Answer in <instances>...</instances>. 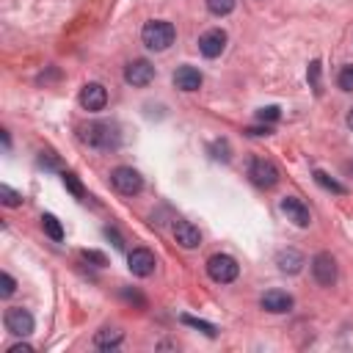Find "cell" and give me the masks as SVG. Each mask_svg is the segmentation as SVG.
Masks as SVG:
<instances>
[{
    "label": "cell",
    "mask_w": 353,
    "mask_h": 353,
    "mask_svg": "<svg viewBox=\"0 0 353 353\" xmlns=\"http://www.w3.org/2000/svg\"><path fill=\"white\" fill-rule=\"evenodd\" d=\"M210 149H212V157L215 160H229V143L226 141H215Z\"/></svg>",
    "instance_id": "83f0119b"
},
{
    "label": "cell",
    "mask_w": 353,
    "mask_h": 353,
    "mask_svg": "<svg viewBox=\"0 0 353 353\" xmlns=\"http://www.w3.org/2000/svg\"><path fill=\"white\" fill-rule=\"evenodd\" d=\"M248 176H251L254 185H259V188H273V185L279 182V168H276L270 160L256 157V160H251V165H248Z\"/></svg>",
    "instance_id": "8992f818"
},
{
    "label": "cell",
    "mask_w": 353,
    "mask_h": 353,
    "mask_svg": "<svg viewBox=\"0 0 353 353\" xmlns=\"http://www.w3.org/2000/svg\"><path fill=\"white\" fill-rule=\"evenodd\" d=\"M347 127H350V130H353V108H350V110H347Z\"/></svg>",
    "instance_id": "d6a6232c"
},
{
    "label": "cell",
    "mask_w": 353,
    "mask_h": 353,
    "mask_svg": "<svg viewBox=\"0 0 353 353\" xmlns=\"http://www.w3.org/2000/svg\"><path fill=\"white\" fill-rule=\"evenodd\" d=\"M127 268L132 270V276H152L154 273V254L149 248H135L130 256H127Z\"/></svg>",
    "instance_id": "7c38bea8"
},
{
    "label": "cell",
    "mask_w": 353,
    "mask_h": 353,
    "mask_svg": "<svg viewBox=\"0 0 353 353\" xmlns=\"http://www.w3.org/2000/svg\"><path fill=\"white\" fill-rule=\"evenodd\" d=\"M312 276H314L317 284L331 287V284L336 281V259H334L331 254L320 251V254L312 259Z\"/></svg>",
    "instance_id": "52a82bcc"
},
{
    "label": "cell",
    "mask_w": 353,
    "mask_h": 353,
    "mask_svg": "<svg viewBox=\"0 0 353 353\" xmlns=\"http://www.w3.org/2000/svg\"><path fill=\"white\" fill-rule=\"evenodd\" d=\"M63 185H66V188H69V190H72L77 199H83V196H85V188L80 185V179H77L72 171H63Z\"/></svg>",
    "instance_id": "cb8c5ba5"
},
{
    "label": "cell",
    "mask_w": 353,
    "mask_h": 353,
    "mask_svg": "<svg viewBox=\"0 0 353 353\" xmlns=\"http://www.w3.org/2000/svg\"><path fill=\"white\" fill-rule=\"evenodd\" d=\"M41 229H44L55 243H61V240H63V226H61V221H58L55 215H50V212H47V215H41Z\"/></svg>",
    "instance_id": "ac0fdd59"
},
{
    "label": "cell",
    "mask_w": 353,
    "mask_h": 353,
    "mask_svg": "<svg viewBox=\"0 0 353 353\" xmlns=\"http://www.w3.org/2000/svg\"><path fill=\"white\" fill-rule=\"evenodd\" d=\"M314 182L317 185H323L325 190H331V193H345V185H339L336 179H331L325 171H314Z\"/></svg>",
    "instance_id": "ffe728a7"
},
{
    "label": "cell",
    "mask_w": 353,
    "mask_h": 353,
    "mask_svg": "<svg viewBox=\"0 0 353 353\" xmlns=\"http://www.w3.org/2000/svg\"><path fill=\"white\" fill-rule=\"evenodd\" d=\"M3 323H6V331L14 334V336H30V334H33V317H30V312L22 309V306L6 309Z\"/></svg>",
    "instance_id": "5b68a950"
},
{
    "label": "cell",
    "mask_w": 353,
    "mask_h": 353,
    "mask_svg": "<svg viewBox=\"0 0 353 353\" xmlns=\"http://www.w3.org/2000/svg\"><path fill=\"white\" fill-rule=\"evenodd\" d=\"M259 306L270 314H284L292 309V295L284 292V290H268L262 298H259Z\"/></svg>",
    "instance_id": "4fadbf2b"
},
{
    "label": "cell",
    "mask_w": 353,
    "mask_h": 353,
    "mask_svg": "<svg viewBox=\"0 0 353 353\" xmlns=\"http://www.w3.org/2000/svg\"><path fill=\"white\" fill-rule=\"evenodd\" d=\"M80 138H83L85 146L99 149V152H110V149H116L119 141H121V138H119V127L110 124V121H91V124H85V127L80 130Z\"/></svg>",
    "instance_id": "6da1fadb"
},
{
    "label": "cell",
    "mask_w": 353,
    "mask_h": 353,
    "mask_svg": "<svg viewBox=\"0 0 353 353\" xmlns=\"http://www.w3.org/2000/svg\"><path fill=\"white\" fill-rule=\"evenodd\" d=\"M174 240L182 248H196L201 243V232L190 221H174Z\"/></svg>",
    "instance_id": "5bb4252c"
},
{
    "label": "cell",
    "mask_w": 353,
    "mask_h": 353,
    "mask_svg": "<svg viewBox=\"0 0 353 353\" xmlns=\"http://www.w3.org/2000/svg\"><path fill=\"white\" fill-rule=\"evenodd\" d=\"M270 132H273V130H270L268 124H265V127H251V130H248V135H270Z\"/></svg>",
    "instance_id": "f546056e"
},
{
    "label": "cell",
    "mask_w": 353,
    "mask_h": 353,
    "mask_svg": "<svg viewBox=\"0 0 353 353\" xmlns=\"http://www.w3.org/2000/svg\"><path fill=\"white\" fill-rule=\"evenodd\" d=\"M119 342H121V331H119V328H99L97 336H94V345H97L99 350H110V347H116Z\"/></svg>",
    "instance_id": "e0dca14e"
},
{
    "label": "cell",
    "mask_w": 353,
    "mask_h": 353,
    "mask_svg": "<svg viewBox=\"0 0 353 353\" xmlns=\"http://www.w3.org/2000/svg\"><path fill=\"white\" fill-rule=\"evenodd\" d=\"M0 201H3L6 207H19V204H22V193H17V190L8 188V185H0Z\"/></svg>",
    "instance_id": "44dd1931"
},
{
    "label": "cell",
    "mask_w": 353,
    "mask_h": 353,
    "mask_svg": "<svg viewBox=\"0 0 353 353\" xmlns=\"http://www.w3.org/2000/svg\"><path fill=\"white\" fill-rule=\"evenodd\" d=\"M276 265L281 273H298L303 268V254L295 251V248H287V251H279L276 256Z\"/></svg>",
    "instance_id": "2e32d148"
},
{
    "label": "cell",
    "mask_w": 353,
    "mask_h": 353,
    "mask_svg": "<svg viewBox=\"0 0 353 353\" xmlns=\"http://www.w3.org/2000/svg\"><path fill=\"white\" fill-rule=\"evenodd\" d=\"M105 234H108V237L113 240V245H116V248H121V245H124V243H121V237H119V234H116L113 229H105Z\"/></svg>",
    "instance_id": "4dcf8cb0"
},
{
    "label": "cell",
    "mask_w": 353,
    "mask_h": 353,
    "mask_svg": "<svg viewBox=\"0 0 353 353\" xmlns=\"http://www.w3.org/2000/svg\"><path fill=\"white\" fill-rule=\"evenodd\" d=\"M336 85H339L342 91H353V66H350V63L339 69V74H336Z\"/></svg>",
    "instance_id": "603a6c76"
},
{
    "label": "cell",
    "mask_w": 353,
    "mask_h": 353,
    "mask_svg": "<svg viewBox=\"0 0 353 353\" xmlns=\"http://www.w3.org/2000/svg\"><path fill=\"white\" fill-rule=\"evenodd\" d=\"M279 116H281V110L276 105H268V108H259L256 110V119L259 121H279Z\"/></svg>",
    "instance_id": "d4e9b609"
},
{
    "label": "cell",
    "mask_w": 353,
    "mask_h": 353,
    "mask_svg": "<svg viewBox=\"0 0 353 353\" xmlns=\"http://www.w3.org/2000/svg\"><path fill=\"white\" fill-rule=\"evenodd\" d=\"M80 105H83L85 110H91V113L102 110V108L108 105V91H105V85H102V83H85V85L80 88Z\"/></svg>",
    "instance_id": "30bf717a"
},
{
    "label": "cell",
    "mask_w": 353,
    "mask_h": 353,
    "mask_svg": "<svg viewBox=\"0 0 353 353\" xmlns=\"http://www.w3.org/2000/svg\"><path fill=\"white\" fill-rule=\"evenodd\" d=\"M141 39H143V44H146L149 50L163 52V50H168V47L174 44L176 30H174V25H171V22H165V19H152V22H146V25H143Z\"/></svg>",
    "instance_id": "7a4b0ae2"
},
{
    "label": "cell",
    "mask_w": 353,
    "mask_h": 353,
    "mask_svg": "<svg viewBox=\"0 0 353 353\" xmlns=\"http://www.w3.org/2000/svg\"><path fill=\"white\" fill-rule=\"evenodd\" d=\"M124 80L135 88H143L154 80V66L146 61V58H138V61H130L127 69H124Z\"/></svg>",
    "instance_id": "ba28073f"
},
{
    "label": "cell",
    "mask_w": 353,
    "mask_h": 353,
    "mask_svg": "<svg viewBox=\"0 0 353 353\" xmlns=\"http://www.w3.org/2000/svg\"><path fill=\"white\" fill-rule=\"evenodd\" d=\"M309 83H312V88L320 94V61H312V63H309Z\"/></svg>",
    "instance_id": "4316f807"
},
{
    "label": "cell",
    "mask_w": 353,
    "mask_h": 353,
    "mask_svg": "<svg viewBox=\"0 0 353 353\" xmlns=\"http://www.w3.org/2000/svg\"><path fill=\"white\" fill-rule=\"evenodd\" d=\"M223 47H226V33L221 28H210L199 36V52L204 58H218L223 52Z\"/></svg>",
    "instance_id": "9c48e42d"
},
{
    "label": "cell",
    "mask_w": 353,
    "mask_h": 353,
    "mask_svg": "<svg viewBox=\"0 0 353 353\" xmlns=\"http://www.w3.org/2000/svg\"><path fill=\"white\" fill-rule=\"evenodd\" d=\"M207 273H210L212 281H218V284H229V281L237 279L240 265H237L229 254H212V256L207 259Z\"/></svg>",
    "instance_id": "3957f363"
},
{
    "label": "cell",
    "mask_w": 353,
    "mask_h": 353,
    "mask_svg": "<svg viewBox=\"0 0 353 353\" xmlns=\"http://www.w3.org/2000/svg\"><path fill=\"white\" fill-rule=\"evenodd\" d=\"M174 85L179 91H199L201 88V72L196 66H179L174 72Z\"/></svg>",
    "instance_id": "9a60e30c"
},
{
    "label": "cell",
    "mask_w": 353,
    "mask_h": 353,
    "mask_svg": "<svg viewBox=\"0 0 353 353\" xmlns=\"http://www.w3.org/2000/svg\"><path fill=\"white\" fill-rule=\"evenodd\" d=\"M110 185H113L121 196H135V193H141V188H143V176H141L135 168H130V165H119V168H113V174H110Z\"/></svg>",
    "instance_id": "277c9868"
},
{
    "label": "cell",
    "mask_w": 353,
    "mask_h": 353,
    "mask_svg": "<svg viewBox=\"0 0 353 353\" xmlns=\"http://www.w3.org/2000/svg\"><path fill=\"white\" fill-rule=\"evenodd\" d=\"M204 3H207V11H210V14L226 17V14L234 11V3H237V0H204Z\"/></svg>",
    "instance_id": "d6986e66"
},
{
    "label": "cell",
    "mask_w": 353,
    "mask_h": 353,
    "mask_svg": "<svg viewBox=\"0 0 353 353\" xmlns=\"http://www.w3.org/2000/svg\"><path fill=\"white\" fill-rule=\"evenodd\" d=\"M83 259L85 262H94V265H108V259H105V254H99V251H83Z\"/></svg>",
    "instance_id": "f1b7e54d"
},
{
    "label": "cell",
    "mask_w": 353,
    "mask_h": 353,
    "mask_svg": "<svg viewBox=\"0 0 353 353\" xmlns=\"http://www.w3.org/2000/svg\"><path fill=\"white\" fill-rule=\"evenodd\" d=\"M8 353H30V347L28 345H14V347H8Z\"/></svg>",
    "instance_id": "1f68e13d"
},
{
    "label": "cell",
    "mask_w": 353,
    "mask_h": 353,
    "mask_svg": "<svg viewBox=\"0 0 353 353\" xmlns=\"http://www.w3.org/2000/svg\"><path fill=\"white\" fill-rule=\"evenodd\" d=\"M14 290H17V281L11 279V273H3L0 276V295L8 298V295H14Z\"/></svg>",
    "instance_id": "484cf974"
},
{
    "label": "cell",
    "mask_w": 353,
    "mask_h": 353,
    "mask_svg": "<svg viewBox=\"0 0 353 353\" xmlns=\"http://www.w3.org/2000/svg\"><path fill=\"white\" fill-rule=\"evenodd\" d=\"M281 212L287 215V221H292V223L301 226V229L312 223L309 207H306L301 199H295V196H284V199H281Z\"/></svg>",
    "instance_id": "8fae6325"
},
{
    "label": "cell",
    "mask_w": 353,
    "mask_h": 353,
    "mask_svg": "<svg viewBox=\"0 0 353 353\" xmlns=\"http://www.w3.org/2000/svg\"><path fill=\"white\" fill-rule=\"evenodd\" d=\"M182 323H185V325H193V328H199V331H204L207 336H215V334H218L212 323H207V320H199V317H190V314H182Z\"/></svg>",
    "instance_id": "7402d4cb"
}]
</instances>
